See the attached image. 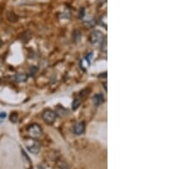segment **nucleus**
<instances>
[{"mask_svg":"<svg viewBox=\"0 0 192 169\" xmlns=\"http://www.w3.org/2000/svg\"><path fill=\"white\" fill-rule=\"evenodd\" d=\"M27 149L28 150L29 152L33 153V154H38V151L40 150V144L38 143V141L35 138H27L25 141Z\"/></svg>","mask_w":192,"mask_h":169,"instance_id":"nucleus-1","label":"nucleus"},{"mask_svg":"<svg viewBox=\"0 0 192 169\" xmlns=\"http://www.w3.org/2000/svg\"><path fill=\"white\" fill-rule=\"evenodd\" d=\"M104 35L101 31L95 30L92 33L91 36H90V41L92 44L94 45H98L100 44H102L103 39H104Z\"/></svg>","mask_w":192,"mask_h":169,"instance_id":"nucleus-2","label":"nucleus"},{"mask_svg":"<svg viewBox=\"0 0 192 169\" xmlns=\"http://www.w3.org/2000/svg\"><path fill=\"white\" fill-rule=\"evenodd\" d=\"M42 118H43V120H44L45 123H47L49 125H51V124H53L56 121L57 114H56V113L53 112L52 110L47 109V110L44 111L43 114H42Z\"/></svg>","mask_w":192,"mask_h":169,"instance_id":"nucleus-3","label":"nucleus"},{"mask_svg":"<svg viewBox=\"0 0 192 169\" xmlns=\"http://www.w3.org/2000/svg\"><path fill=\"white\" fill-rule=\"evenodd\" d=\"M27 131L28 134L33 138H38L41 135H42V129L40 128V127L37 124H33L30 125L27 127Z\"/></svg>","mask_w":192,"mask_h":169,"instance_id":"nucleus-4","label":"nucleus"},{"mask_svg":"<svg viewBox=\"0 0 192 169\" xmlns=\"http://www.w3.org/2000/svg\"><path fill=\"white\" fill-rule=\"evenodd\" d=\"M85 129V126L84 122H78L74 127V131L77 135H81L82 133H84Z\"/></svg>","mask_w":192,"mask_h":169,"instance_id":"nucleus-5","label":"nucleus"},{"mask_svg":"<svg viewBox=\"0 0 192 169\" xmlns=\"http://www.w3.org/2000/svg\"><path fill=\"white\" fill-rule=\"evenodd\" d=\"M103 101H104V98H103V96L102 94H96L93 97V103L96 106H98L101 103H102Z\"/></svg>","mask_w":192,"mask_h":169,"instance_id":"nucleus-6","label":"nucleus"},{"mask_svg":"<svg viewBox=\"0 0 192 169\" xmlns=\"http://www.w3.org/2000/svg\"><path fill=\"white\" fill-rule=\"evenodd\" d=\"M15 79L17 82H25L27 79V76L25 74H18L15 76Z\"/></svg>","mask_w":192,"mask_h":169,"instance_id":"nucleus-7","label":"nucleus"},{"mask_svg":"<svg viewBox=\"0 0 192 169\" xmlns=\"http://www.w3.org/2000/svg\"><path fill=\"white\" fill-rule=\"evenodd\" d=\"M7 18H8V20H9L10 21H11V22H16V21H18V17H17L16 15L14 14L13 12H9V13L7 14Z\"/></svg>","mask_w":192,"mask_h":169,"instance_id":"nucleus-8","label":"nucleus"},{"mask_svg":"<svg viewBox=\"0 0 192 169\" xmlns=\"http://www.w3.org/2000/svg\"><path fill=\"white\" fill-rule=\"evenodd\" d=\"M10 120L11 122H13V123H16L17 120H18V114L16 112L12 113V114H10Z\"/></svg>","mask_w":192,"mask_h":169,"instance_id":"nucleus-9","label":"nucleus"},{"mask_svg":"<svg viewBox=\"0 0 192 169\" xmlns=\"http://www.w3.org/2000/svg\"><path fill=\"white\" fill-rule=\"evenodd\" d=\"M79 100H74V102L73 103V109H76L77 108L79 107Z\"/></svg>","mask_w":192,"mask_h":169,"instance_id":"nucleus-10","label":"nucleus"},{"mask_svg":"<svg viewBox=\"0 0 192 169\" xmlns=\"http://www.w3.org/2000/svg\"><path fill=\"white\" fill-rule=\"evenodd\" d=\"M37 71H38V68L36 67H32L30 68V74H31V75H34L37 73Z\"/></svg>","mask_w":192,"mask_h":169,"instance_id":"nucleus-11","label":"nucleus"},{"mask_svg":"<svg viewBox=\"0 0 192 169\" xmlns=\"http://www.w3.org/2000/svg\"><path fill=\"white\" fill-rule=\"evenodd\" d=\"M2 45H3V41H2V40L0 39V47H1Z\"/></svg>","mask_w":192,"mask_h":169,"instance_id":"nucleus-12","label":"nucleus"},{"mask_svg":"<svg viewBox=\"0 0 192 169\" xmlns=\"http://www.w3.org/2000/svg\"><path fill=\"white\" fill-rule=\"evenodd\" d=\"M1 83H2V79H1V78H0V85H1Z\"/></svg>","mask_w":192,"mask_h":169,"instance_id":"nucleus-13","label":"nucleus"}]
</instances>
